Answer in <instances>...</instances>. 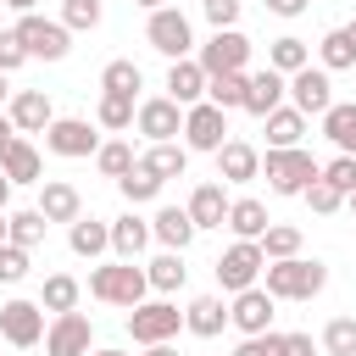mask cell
<instances>
[{
	"label": "cell",
	"mask_w": 356,
	"mask_h": 356,
	"mask_svg": "<svg viewBox=\"0 0 356 356\" xmlns=\"http://www.w3.org/2000/svg\"><path fill=\"white\" fill-rule=\"evenodd\" d=\"M184 328H189L195 339H217V334L228 328V306H222V295H195V300L184 306Z\"/></svg>",
	"instance_id": "cell-20"
},
{
	"label": "cell",
	"mask_w": 356,
	"mask_h": 356,
	"mask_svg": "<svg viewBox=\"0 0 356 356\" xmlns=\"http://www.w3.org/2000/svg\"><path fill=\"white\" fill-rule=\"evenodd\" d=\"M134 128H139L150 145H172V139L184 134V106H172L167 95L139 100V106H134Z\"/></svg>",
	"instance_id": "cell-11"
},
{
	"label": "cell",
	"mask_w": 356,
	"mask_h": 356,
	"mask_svg": "<svg viewBox=\"0 0 356 356\" xmlns=\"http://www.w3.org/2000/svg\"><path fill=\"white\" fill-rule=\"evenodd\" d=\"M300 200H306V206H312L317 217H328V211H339V206H345V195H339L334 184H323V172H317V178L306 184V195H300Z\"/></svg>",
	"instance_id": "cell-44"
},
{
	"label": "cell",
	"mask_w": 356,
	"mask_h": 356,
	"mask_svg": "<svg viewBox=\"0 0 356 356\" xmlns=\"http://www.w3.org/2000/svg\"><path fill=\"white\" fill-rule=\"evenodd\" d=\"M200 11H206V22H211V33H222V28L239 22V0H200Z\"/></svg>",
	"instance_id": "cell-48"
},
{
	"label": "cell",
	"mask_w": 356,
	"mask_h": 356,
	"mask_svg": "<svg viewBox=\"0 0 356 356\" xmlns=\"http://www.w3.org/2000/svg\"><path fill=\"white\" fill-rule=\"evenodd\" d=\"M89 295L106 300V306L134 312V306L150 295V284H145V267H139V261H106V267L89 273Z\"/></svg>",
	"instance_id": "cell-2"
},
{
	"label": "cell",
	"mask_w": 356,
	"mask_h": 356,
	"mask_svg": "<svg viewBox=\"0 0 356 356\" xmlns=\"http://www.w3.org/2000/svg\"><path fill=\"white\" fill-rule=\"evenodd\" d=\"M167 100H172V106H184V111L206 100V72H200V61H195V56H184V61H172V67H167Z\"/></svg>",
	"instance_id": "cell-17"
},
{
	"label": "cell",
	"mask_w": 356,
	"mask_h": 356,
	"mask_svg": "<svg viewBox=\"0 0 356 356\" xmlns=\"http://www.w3.org/2000/svg\"><path fill=\"white\" fill-rule=\"evenodd\" d=\"M22 61H28V50L17 44V33H11V28H0V72L11 78V72H17Z\"/></svg>",
	"instance_id": "cell-49"
},
{
	"label": "cell",
	"mask_w": 356,
	"mask_h": 356,
	"mask_svg": "<svg viewBox=\"0 0 356 356\" xmlns=\"http://www.w3.org/2000/svg\"><path fill=\"white\" fill-rule=\"evenodd\" d=\"M145 356H178L172 345H145Z\"/></svg>",
	"instance_id": "cell-55"
},
{
	"label": "cell",
	"mask_w": 356,
	"mask_h": 356,
	"mask_svg": "<svg viewBox=\"0 0 356 356\" xmlns=\"http://www.w3.org/2000/svg\"><path fill=\"white\" fill-rule=\"evenodd\" d=\"M267 67H273L278 78H289V72H300V67H312V56H306V39H295V33H284V39H273V50H267Z\"/></svg>",
	"instance_id": "cell-35"
},
{
	"label": "cell",
	"mask_w": 356,
	"mask_h": 356,
	"mask_svg": "<svg viewBox=\"0 0 356 356\" xmlns=\"http://www.w3.org/2000/svg\"><path fill=\"white\" fill-rule=\"evenodd\" d=\"M317 350H328V356H356V317H334V323L323 328Z\"/></svg>",
	"instance_id": "cell-41"
},
{
	"label": "cell",
	"mask_w": 356,
	"mask_h": 356,
	"mask_svg": "<svg viewBox=\"0 0 356 356\" xmlns=\"http://www.w3.org/2000/svg\"><path fill=\"white\" fill-rule=\"evenodd\" d=\"M245 83H250V72H222V78H206V100H211L217 111H239V106H245Z\"/></svg>",
	"instance_id": "cell-37"
},
{
	"label": "cell",
	"mask_w": 356,
	"mask_h": 356,
	"mask_svg": "<svg viewBox=\"0 0 356 356\" xmlns=\"http://www.w3.org/2000/svg\"><path fill=\"white\" fill-rule=\"evenodd\" d=\"M78 295H83V284H78L72 273H50L44 289H39V306L61 317V312H78Z\"/></svg>",
	"instance_id": "cell-33"
},
{
	"label": "cell",
	"mask_w": 356,
	"mask_h": 356,
	"mask_svg": "<svg viewBox=\"0 0 356 356\" xmlns=\"http://www.w3.org/2000/svg\"><path fill=\"white\" fill-rule=\"evenodd\" d=\"M67 33H89L100 22V0H61V17H56Z\"/></svg>",
	"instance_id": "cell-43"
},
{
	"label": "cell",
	"mask_w": 356,
	"mask_h": 356,
	"mask_svg": "<svg viewBox=\"0 0 356 356\" xmlns=\"http://www.w3.org/2000/svg\"><path fill=\"white\" fill-rule=\"evenodd\" d=\"M17 44L28 50V61H61L67 50H72V33L56 22V17H39V11H28V17H17Z\"/></svg>",
	"instance_id": "cell-4"
},
{
	"label": "cell",
	"mask_w": 356,
	"mask_h": 356,
	"mask_svg": "<svg viewBox=\"0 0 356 356\" xmlns=\"http://www.w3.org/2000/svg\"><path fill=\"white\" fill-rule=\"evenodd\" d=\"M217 178H222V184H250V178H261V150L245 145V139H228V145L217 150Z\"/></svg>",
	"instance_id": "cell-18"
},
{
	"label": "cell",
	"mask_w": 356,
	"mask_h": 356,
	"mask_svg": "<svg viewBox=\"0 0 356 356\" xmlns=\"http://www.w3.org/2000/svg\"><path fill=\"white\" fill-rule=\"evenodd\" d=\"M284 95H289V106H295L300 117H323V111L334 106V83H328L323 67H300V72H289V78H284Z\"/></svg>",
	"instance_id": "cell-9"
},
{
	"label": "cell",
	"mask_w": 356,
	"mask_h": 356,
	"mask_svg": "<svg viewBox=\"0 0 356 356\" xmlns=\"http://www.w3.org/2000/svg\"><path fill=\"white\" fill-rule=\"evenodd\" d=\"M6 200H11V178L0 172V211H6Z\"/></svg>",
	"instance_id": "cell-54"
},
{
	"label": "cell",
	"mask_w": 356,
	"mask_h": 356,
	"mask_svg": "<svg viewBox=\"0 0 356 356\" xmlns=\"http://www.w3.org/2000/svg\"><path fill=\"white\" fill-rule=\"evenodd\" d=\"M323 184H334L339 195H350V189H356V156H334V161L323 167Z\"/></svg>",
	"instance_id": "cell-46"
},
{
	"label": "cell",
	"mask_w": 356,
	"mask_h": 356,
	"mask_svg": "<svg viewBox=\"0 0 356 356\" xmlns=\"http://www.w3.org/2000/svg\"><path fill=\"white\" fill-rule=\"evenodd\" d=\"M39 217H44V222H78V217H83V195H78L67 178H44V189H39Z\"/></svg>",
	"instance_id": "cell-19"
},
{
	"label": "cell",
	"mask_w": 356,
	"mask_h": 356,
	"mask_svg": "<svg viewBox=\"0 0 356 356\" xmlns=\"http://www.w3.org/2000/svg\"><path fill=\"white\" fill-rule=\"evenodd\" d=\"M11 139H17V128H11V117L0 111V145H11Z\"/></svg>",
	"instance_id": "cell-53"
},
{
	"label": "cell",
	"mask_w": 356,
	"mask_h": 356,
	"mask_svg": "<svg viewBox=\"0 0 356 356\" xmlns=\"http://www.w3.org/2000/svg\"><path fill=\"white\" fill-rule=\"evenodd\" d=\"M261 128H267V150H295L300 134H306V117H300L295 106H278V111L261 117Z\"/></svg>",
	"instance_id": "cell-28"
},
{
	"label": "cell",
	"mask_w": 356,
	"mask_h": 356,
	"mask_svg": "<svg viewBox=\"0 0 356 356\" xmlns=\"http://www.w3.org/2000/svg\"><path fill=\"white\" fill-rule=\"evenodd\" d=\"M139 89H145V72H139L134 61H106V67H100V95H128V100H134Z\"/></svg>",
	"instance_id": "cell-36"
},
{
	"label": "cell",
	"mask_w": 356,
	"mask_h": 356,
	"mask_svg": "<svg viewBox=\"0 0 356 356\" xmlns=\"http://www.w3.org/2000/svg\"><path fill=\"white\" fill-rule=\"evenodd\" d=\"M256 245H261L267 261H289V256H300V228H295V222H273Z\"/></svg>",
	"instance_id": "cell-38"
},
{
	"label": "cell",
	"mask_w": 356,
	"mask_h": 356,
	"mask_svg": "<svg viewBox=\"0 0 356 356\" xmlns=\"http://www.w3.org/2000/svg\"><path fill=\"white\" fill-rule=\"evenodd\" d=\"M323 284H328V267L323 261H306V256H289V261H267L261 267V289L273 300H312Z\"/></svg>",
	"instance_id": "cell-1"
},
{
	"label": "cell",
	"mask_w": 356,
	"mask_h": 356,
	"mask_svg": "<svg viewBox=\"0 0 356 356\" xmlns=\"http://www.w3.org/2000/svg\"><path fill=\"white\" fill-rule=\"evenodd\" d=\"M117 189H122V200H128V206H145V200H156V195H161V178H156V172H145V167L134 161V172H122V178H117Z\"/></svg>",
	"instance_id": "cell-39"
},
{
	"label": "cell",
	"mask_w": 356,
	"mask_h": 356,
	"mask_svg": "<svg viewBox=\"0 0 356 356\" xmlns=\"http://www.w3.org/2000/svg\"><path fill=\"white\" fill-rule=\"evenodd\" d=\"M317 67H323V72H345V67H356V22L323 33V44H317Z\"/></svg>",
	"instance_id": "cell-25"
},
{
	"label": "cell",
	"mask_w": 356,
	"mask_h": 356,
	"mask_svg": "<svg viewBox=\"0 0 356 356\" xmlns=\"http://www.w3.org/2000/svg\"><path fill=\"white\" fill-rule=\"evenodd\" d=\"M89 345H95V323L83 312H61L44 328V356H89Z\"/></svg>",
	"instance_id": "cell-14"
},
{
	"label": "cell",
	"mask_w": 356,
	"mask_h": 356,
	"mask_svg": "<svg viewBox=\"0 0 356 356\" xmlns=\"http://www.w3.org/2000/svg\"><path fill=\"white\" fill-rule=\"evenodd\" d=\"M184 328V312L161 295V300H139L134 312H128V334H134V345H167L172 334Z\"/></svg>",
	"instance_id": "cell-5"
},
{
	"label": "cell",
	"mask_w": 356,
	"mask_h": 356,
	"mask_svg": "<svg viewBox=\"0 0 356 356\" xmlns=\"http://www.w3.org/2000/svg\"><path fill=\"white\" fill-rule=\"evenodd\" d=\"M44 150L78 161V156H95V150H100V134L89 128V117H56V122L44 128Z\"/></svg>",
	"instance_id": "cell-12"
},
{
	"label": "cell",
	"mask_w": 356,
	"mask_h": 356,
	"mask_svg": "<svg viewBox=\"0 0 356 356\" xmlns=\"http://www.w3.org/2000/svg\"><path fill=\"white\" fill-rule=\"evenodd\" d=\"M134 6H145V11H161V0H134Z\"/></svg>",
	"instance_id": "cell-56"
},
{
	"label": "cell",
	"mask_w": 356,
	"mask_h": 356,
	"mask_svg": "<svg viewBox=\"0 0 356 356\" xmlns=\"http://www.w3.org/2000/svg\"><path fill=\"white\" fill-rule=\"evenodd\" d=\"M145 39H150V50H161L167 61H184V56L195 50L189 17H184L178 6H161V11H150V22H145Z\"/></svg>",
	"instance_id": "cell-6"
},
{
	"label": "cell",
	"mask_w": 356,
	"mask_h": 356,
	"mask_svg": "<svg viewBox=\"0 0 356 356\" xmlns=\"http://www.w3.org/2000/svg\"><path fill=\"white\" fill-rule=\"evenodd\" d=\"M95 122H100V128H111V134L134 128V100H128V95H100V106H95Z\"/></svg>",
	"instance_id": "cell-40"
},
{
	"label": "cell",
	"mask_w": 356,
	"mask_h": 356,
	"mask_svg": "<svg viewBox=\"0 0 356 356\" xmlns=\"http://www.w3.org/2000/svg\"><path fill=\"white\" fill-rule=\"evenodd\" d=\"M6 117H11V128H17V134H44V128L56 122V106H50V95H44V89H17V95H11V106H6Z\"/></svg>",
	"instance_id": "cell-16"
},
{
	"label": "cell",
	"mask_w": 356,
	"mask_h": 356,
	"mask_svg": "<svg viewBox=\"0 0 356 356\" xmlns=\"http://www.w3.org/2000/svg\"><path fill=\"white\" fill-rule=\"evenodd\" d=\"M234 356H284V334H250V339H239L234 345Z\"/></svg>",
	"instance_id": "cell-47"
},
{
	"label": "cell",
	"mask_w": 356,
	"mask_h": 356,
	"mask_svg": "<svg viewBox=\"0 0 356 356\" xmlns=\"http://www.w3.org/2000/svg\"><path fill=\"white\" fill-rule=\"evenodd\" d=\"M200 72L206 78H222V72H245V61H250V39L239 33V28H222V33H211L206 44H200Z\"/></svg>",
	"instance_id": "cell-8"
},
{
	"label": "cell",
	"mask_w": 356,
	"mask_h": 356,
	"mask_svg": "<svg viewBox=\"0 0 356 356\" xmlns=\"http://www.w3.org/2000/svg\"><path fill=\"white\" fill-rule=\"evenodd\" d=\"M273 306H278V300H273L261 284H250V289H239V295H234L228 323H234L245 339H250V334H267V328H273Z\"/></svg>",
	"instance_id": "cell-15"
},
{
	"label": "cell",
	"mask_w": 356,
	"mask_h": 356,
	"mask_svg": "<svg viewBox=\"0 0 356 356\" xmlns=\"http://www.w3.org/2000/svg\"><path fill=\"white\" fill-rule=\"evenodd\" d=\"M323 134L339 145V156H356V100H334L323 111Z\"/></svg>",
	"instance_id": "cell-30"
},
{
	"label": "cell",
	"mask_w": 356,
	"mask_h": 356,
	"mask_svg": "<svg viewBox=\"0 0 356 356\" xmlns=\"http://www.w3.org/2000/svg\"><path fill=\"white\" fill-rule=\"evenodd\" d=\"M67 245H72V256H106L111 250V222H95V217H78V222H67Z\"/></svg>",
	"instance_id": "cell-29"
},
{
	"label": "cell",
	"mask_w": 356,
	"mask_h": 356,
	"mask_svg": "<svg viewBox=\"0 0 356 356\" xmlns=\"http://www.w3.org/2000/svg\"><path fill=\"white\" fill-rule=\"evenodd\" d=\"M0 172L11 178V189H17V184H44V178H39L44 161H39V150H33L22 134H17L11 145H0Z\"/></svg>",
	"instance_id": "cell-21"
},
{
	"label": "cell",
	"mask_w": 356,
	"mask_h": 356,
	"mask_svg": "<svg viewBox=\"0 0 356 356\" xmlns=\"http://www.w3.org/2000/svg\"><path fill=\"white\" fill-rule=\"evenodd\" d=\"M278 106H284V78H278L273 67L250 72V83H245V106H239V111H250V117H267V111H278Z\"/></svg>",
	"instance_id": "cell-23"
},
{
	"label": "cell",
	"mask_w": 356,
	"mask_h": 356,
	"mask_svg": "<svg viewBox=\"0 0 356 356\" xmlns=\"http://www.w3.org/2000/svg\"><path fill=\"white\" fill-rule=\"evenodd\" d=\"M44 217H39V206H28V211H6V245H22V250H33L39 239H44Z\"/></svg>",
	"instance_id": "cell-34"
},
{
	"label": "cell",
	"mask_w": 356,
	"mask_h": 356,
	"mask_svg": "<svg viewBox=\"0 0 356 356\" xmlns=\"http://www.w3.org/2000/svg\"><path fill=\"white\" fill-rule=\"evenodd\" d=\"M6 95H11V89H6V72H0V106H6Z\"/></svg>",
	"instance_id": "cell-58"
},
{
	"label": "cell",
	"mask_w": 356,
	"mask_h": 356,
	"mask_svg": "<svg viewBox=\"0 0 356 356\" xmlns=\"http://www.w3.org/2000/svg\"><path fill=\"white\" fill-rule=\"evenodd\" d=\"M267 11H273V17H300L306 0H267Z\"/></svg>",
	"instance_id": "cell-51"
},
{
	"label": "cell",
	"mask_w": 356,
	"mask_h": 356,
	"mask_svg": "<svg viewBox=\"0 0 356 356\" xmlns=\"http://www.w3.org/2000/svg\"><path fill=\"white\" fill-rule=\"evenodd\" d=\"M261 267H267L261 245H256V239H234V245L217 256V284H222L228 295H239V289H250V284L261 278Z\"/></svg>",
	"instance_id": "cell-7"
},
{
	"label": "cell",
	"mask_w": 356,
	"mask_h": 356,
	"mask_svg": "<svg viewBox=\"0 0 356 356\" xmlns=\"http://www.w3.org/2000/svg\"><path fill=\"white\" fill-rule=\"evenodd\" d=\"M323 172V161H312V150H267L261 156V178L273 195H306V184Z\"/></svg>",
	"instance_id": "cell-3"
},
{
	"label": "cell",
	"mask_w": 356,
	"mask_h": 356,
	"mask_svg": "<svg viewBox=\"0 0 356 356\" xmlns=\"http://www.w3.org/2000/svg\"><path fill=\"white\" fill-rule=\"evenodd\" d=\"M0 6H11V11H17V17H28V11H33V6H39V0H0Z\"/></svg>",
	"instance_id": "cell-52"
},
{
	"label": "cell",
	"mask_w": 356,
	"mask_h": 356,
	"mask_svg": "<svg viewBox=\"0 0 356 356\" xmlns=\"http://www.w3.org/2000/svg\"><path fill=\"white\" fill-rule=\"evenodd\" d=\"M139 167H145V172H156V178L167 184V178H184V167H189V150H184L178 139H172V145H150V150L139 156Z\"/></svg>",
	"instance_id": "cell-32"
},
{
	"label": "cell",
	"mask_w": 356,
	"mask_h": 356,
	"mask_svg": "<svg viewBox=\"0 0 356 356\" xmlns=\"http://www.w3.org/2000/svg\"><path fill=\"white\" fill-rule=\"evenodd\" d=\"M0 339L17 345V350L39 345V339H44V306H39V300H6V306H0Z\"/></svg>",
	"instance_id": "cell-13"
},
{
	"label": "cell",
	"mask_w": 356,
	"mask_h": 356,
	"mask_svg": "<svg viewBox=\"0 0 356 356\" xmlns=\"http://www.w3.org/2000/svg\"><path fill=\"white\" fill-rule=\"evenodd\" d=\"M345 206H350V217H356V189H350V195H345Z\"/></svg>",
	"instance_id": "cell-57"
},
{
	"label": "cell",
	"mask_w": 356,
	"mask_h": 356,
	"mask_svg": "<svg viewBox=\"0 0 356 356\" xmlns=\"http://www.w3.org/2000/svg\"><path fill=\"white\" fill-rule=\"evenodd\" d=\"M89 356H128V350H89Z\"/></svg>",
	"instance_id": "cell-59"
},
{
	"label": "cell",
	"mask_w": 356,
	"mask_h": 356,
	"mask_svg": "<svg viewBox=\"0 0 356 356\" xmlns=\"http://www.w3.org/2000/svg\"><path fill=\"white\" fill-rule=\"evenodd\" d=\"M28 267H33V250H22V245H0V284H22Z\"/></svg>",
	"instance_id": "cell-45"
},
{
	"label": "cell",
	"mask_w": 356,
	"mask_h": 356,
	"mask_svg": "<svg viewBox=\"0 0 356 356\" xmlns=\"http://www.w3.org/2000/svg\"><path fill=\"white\" fill-rule=\"evenodd\" d=\"M184 278H189V267H184V250H161V256L145 267V284H150L156 295H172V289H184Z\"/></svg>",
	"instance_id": "cell-31"
},
{
	"label": "cell",
	"mask_w": 356,
	"mask_h": 356,
	"mask_svg": "<svg viewBox=\"0 0 356 356\" xmlns=\"http://www.w3.org/2000/svg\"><path fill=\"white\" fill-rule=\"evenodd\" d=\"M228 145V111H217L211 100H200V106H189L184 111V150H222Z\"/></svg>",
	"instance_id": "cell-10"
},
{
	"label": "cell",
	"mask_w": 356,
	"mask_h": 356,
	"mask_svg": "<svg viewBox=\"0 0 356 356\" xmlns=\"http://www.w3.org/2000/svg\"><path fill=\"white\" fill-rule=\"evenodd\" d=\"M150 239H161V250H184V245L195 239L189 211H184V206H161V211L150 217Z\"/></svg>",
	"instance_id": "cell-26"
},
{
	"label": "cell",
	"mask_w": 356,
	"mask_h": 356,
	"mask_svg": "<svg viewBox=\"0 0 356 356\" xmlns=\"http://www.w3.org/2000/svg\"><path fill=\"white\" fill-rule=\"evenodd\" d=\"M95 167H100L106 178H122V172H134V145H122V139H106V145L95 150Z\"/></svg>",
	"instance_id": "cell-42"
},
{
	"label": "cell",
	"mask_w": 356,
	"mask_h": 356,
	"mask_svg": "<svg viewBox=\"0 0 356 356\" xmlns=\"http://www.w3.org/2000/svg\"><path fill=\"white\" fill-rule=\"evenodd\" d=\"M189 222H195V234L200 228H222L228 222V195H222V184H195V195H189Z\"/></svg>",
	"instance_id": "cell-22"
},
{
	"label": "cell",
	"mask_w": 356,
	"mask_h": 356,
	"mask_svg": "<svg viewBox=\"0 0 356 356\" xmlns=\"http://www.w3.org/2000/svg\"><path fill=\"white\" fill-rule=\"evenodd\" d=\"M0 245H6V211H0Z\"/></svg>",
	"instance_id": "cell-60"
},
{
	"label": "cell",
	"mask_w": 356,
	"mask_h": 356,
	"mask_svg": "<svg viewBox=\"0 0 356 356\" xmlns=\"http://www.w3.org/2000/svg\"><path fill=\"white\" fill-rule=\"evenodd\" d=\"M145 245H150V222L145 217H134V211L111 217V250H117V261H139Z\"/></svg>",
	"instance_id": "cell-27"
},
{
	"label": "cell",
	"mask_w": 356,
	"mask_h": 356,
	"mask_svg": "<svg viewBox=\"0 0 356 356\" xmlns=\"http://www.w3.org/2000/svg\"><path fill=\"white\" fill-rule=\"evenodd\" d=\"M284 356H317V339L312 334H284Z\"/></svg>",
	"instance_id": "cell-50"
},
{
	"label": "cell",
	"mask_w": 356,
	"mask_h": 356,
	"mask_svg": "<svg viewBox=\"0 0 356 356\" xmlns=\"http://www.w3.org/2000/svg\"><path fill=\"white\" fill-rule=\"evenodd\" d=\"M222 228H234V239H261L273 228V217H267V206L256 195H239V200H228V222Z\"/></svg>",
	"instance_id": "cell-24"
}]
</instances>
